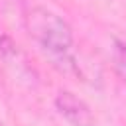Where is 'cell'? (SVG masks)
<instances>
[{"mask_svg":"<svg viewBox=\"0 0 126 126\" xmlns=\"http://www.w3.org/2000/svg\"><path fill=\"white\" fill-rule=\"evenodd\" d=\"M26 30L39 49L61 69L71 71L77 67L73 57V32L71 26L55 12L35 6L26 14Z\"/></svg>","mask_w":126,"mask_h":126,"instance_id":"1","label":"cell"},{"mask_svg":"<svg viewBox=\"0 0 126 126\" xmlns=\"http://www.w3.org/2000/svg\"><path fill=\"white\" fill-rule=\"evenodd\" d=\"M55 108L71 126H94L96 122L91 106L71 91H61L55 96Z\"/></svg>","mask_w":126,"mask_h":126,"instance_id":"2","label":"cell"},{"mask_svg":"<svg viewBox=\"0 0 126 126\" xmlns=\"http://www.w3.org/2000/svg\"><path fill=\"white\" fill-rule=\"evenodd\" d=\"M114 61H116V71L122 77V81L126 83V43L118 41L116 43V51H114Z\"/></svg>","mask_w":126,"mask_h":126,"instance_id":"3","label":"cell"},{"mask_svg":"<svg viewBox=\"0 0 126 126\" xmlns=\"http://www.w3.org/2000/svg\"><path fill=\"white\" fill-rule=\"evenodd\" d=\"M0 126H4V122H2V120H0Z\"/></svg>","mask_w":126,"mask_h":126,"instance_id":"4","label":"cell"}]
</instances>
